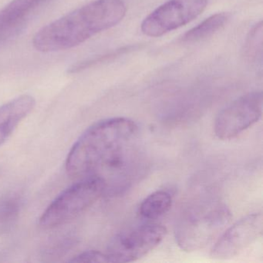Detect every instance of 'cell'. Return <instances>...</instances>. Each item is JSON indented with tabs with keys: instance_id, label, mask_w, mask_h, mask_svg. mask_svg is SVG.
<instances>
[{
	"instance_id": "2e32d148",
	"label": "cell",
	"mask_w": 263,
	"mask_h": 263,
	"mask_svg": "<svg viewBox=\"0 0 263 263\" xmlns=\"http://www.w3.org/2000/svg\"><path fill=\"white\" fill-rule=\"evenodd\" d=\"M14 197L7 198L4 201L2 205L0 207V218L7 220L8 218H13L16 215L19 209V202Z\"/></svg>"
},
{
	"instance_id": "4fadbf2b",
	"label": "cell",
	"mask_w": 263,
	"mask_h": 263,
	"mask_svg": "<svg viewBox=\"0 0 263 263\" xmlns=\"http://www.w3.org/2000/svg\"><path fill=\"white\" fill-rule=\"evenodd\" d=\"M262 47V22L260 21L248 35L244 46V56L249 61L256 60L261 54Z\"/></svg>"
},
{
	"instance_id": "ba28073f",
	"label": "cell",
	"mask_w": 263,
	"mask_h": 263,
	"mask_svg": "<svg viewBox=\"0 0 263 263\" xmlns=\"http://www.w3.org/2000/svg\"><path fill=\"white\" fill-rule=\"evenodd\" d=\"M262 231V214L247 215L221 234L211 250V256L216 259L233 258L258 240Z\"/></svg>"
},
{
	"instance_id": "9c48e42d",
	"label": "cell",
	"mask_w": 263,
	"mask_h": 263,
	"mask_svg": "<svg viewBox=\"0 0 263 263\" xmlns=\"http://www.w3.org/2000/svg\"><path fill=\"white\" fill-rule=\"evenodd\" d=\"M50 0H13L0 10V47L23 31L36 12Z\"/></svg>"
},
{
	"instance_id": "30bf717a",
	"label": "cell",
	"mask_w": 263,
	"mask_h": 263,
	"mask_svg": "<svg viewBox=\"0 0 263 263\" xmlns=\"http://www.w3.org/2000/svg\"><path fill=\"white\" fill-rule=\"evenodd\" d=\"M35 105L34 98L24 95L0 106V145L8 139L20 123L31 113Z\"/></svg>"
},
{
	"instance_id": "6da1fadb",
	"label": "cell",
	"mask_w": 263,
	"mask_h": 263,
	"mask_svg": "<svg viewBox=\"0 0 263 263\" xmlns=\"http://www.w3.org/2000/svg\"><path fill=\"white\" fill-rule=\"evenodd\" d=\"M139 129L132 120L114 118L90 126L78 138L66 161L74 178L98 177L106 192L132 184L143 167Z\"/></svg>"
},
{
	"instance_id": "5b68a950",
	"label": "cell",
	"mask_w": 263,
	"mask_h": 263,
	"mask_svg": "<svg viewBox=\"0 0 263 263\" xmlns=\"http://www.w3.org/2000/svg\"><path fill=\"white\" fill-rule=\"evenodd\" d=\"M167 234L165 227L147 224L117 235L110 241L107 254L111 262H132L147 255L159 246Z\"/></svg>"
},
{
	"instance_id": "9a60e30c",
	"label": "cell",
	"mask_w": 263,
	"mask_h": 263,
	"mask_svg": "<svg viewBox=\"0 0 263 263\" xmlns=\"http://www.w3.org/2000/svg\"><path fill=\"white\" fill-rule=\"evenodd\" d=\"M71 262H111L110 257L107 253L99 251H86L73 257L70 260Z\"/></svg>"
},
{
	"instance_id": "277c9868",
	"label": "cell",
	"mask_w": 263,
	"mask_h": 263,
	"mask_svg": "<svg viewBox=\"0 0 263 263\" xmlns=\"http://www.w3.org/2000/svg\"><path fill=\"white\" fill-rule=\"evenodd\" d=\"M105 192V184L101 178H82L53 200L43 213L40 224L46 229L66 224L91 207Z\"/></svg>"
},
{
	"instance_id": "3957f363",
	"label": "cell",
	"mask_w": 263,
	"mask_h": 263,
	"mask_svg": "<svg viewBox=\"0 0 263 263\" xmlns=\"http://www.w3.org/2000/svg\"><path fill=\"white\" fill-rule=\"evenodd\" d=\"M232 215L218 201L199 203L186 209L175 226V239L180 249L195 252L204 249L221 235Z\"/></svg>"
},
{
	"instance_id": "52a82bcc",
	"label": "cell",
	"mask_w": 263,
	"mask_h": 263,
	"mask_svg": "<svg viewBox=\"0 0 263 263\" xmlns=\"http://www.w3.org/2000/svg\"><path fill=\"white\" fill-rule=\"evenodd\" d=\"M261 91L243 95L223 109L215 121L214 130L219 139L236 138L258 122L262 114Z\"/></svg>"
},
{
	"instance_id": "8992f818",
	"label": "cell",
	"mask_w": 263,
	"mask_h": 263,
	"mask_svg": "<svg viewBox=\"0 0 263 263\" xmlns=\"http://www.w3.org/2000/svg\"><path fill=\"white\" fill-rule=\"evenodd\" d=\"M209 0H168L151 13L141 24V31L151 37H159L186 25L198 17Z\"/></svg>"
},
{
	"instance_id": "7c38bea8",
	"label": "cell",
	"mask_w": 263,
	"mask_h": 263,
	"mask_svg": "<svg viewBox=\"0 0 263 263\" xmlns=\"http://www.w3.org/2000/svg\"><path fill=\"white\" fill-rule=\"evenodd\" d=\"M228 20L229 15L226 13H216L212 15L184 33L181 38V41L184 43H194L205 39L222 28L227 23Z\"/></svg>"
},
{
	"instance_id": "7a4b0ae2",
	"label": "cell",
	"mask_w": 263,
	"mask_h": 263,
	"mask_svg": "<svg viewBox=\"0 0 263 263\" xmlns=\"http://www.w3.org/2000/svg\"><path fill=\"white\" fill-rule=\"evenodd\" d=\"M127 11L122 0H95L45 26L33 47L44 53L68 50L119 24Z\"/></svg>"
},
{
	"instance_id": "5bb4252c",
	"label": "cell",
	"mask_w": 263,
	"mask_h": 263,
	"mask_svg": "<svg viewBox=\"0 0 263 263\" xmlns=\"http://www.w3.org/2000/svg\"><path fill=\"white\" fill-rule=\"evenodd\" d=\"M135 48V46H128V47H122V48L118 49V50H114L110 53H105V54L101 55V56L95 57L91 59L87 60V61H82V62L77 63L73 64L69 68L68 72L70 73H78V72L82 71L86 69L90 68L96 64H101V63L106 62V61H110L114 58H118L127 52L133 50Z\"/></svg>"
},
{
	"instance_id": "8fae6325",
	"label": "cell",
	"mask_w": 263,
	"mask_h": 263,
	"mask_svg": "<svg viewBox=\"0 0 263 263\" xmlns=\"http://www.w3.org/2000/svg\"><path fill=\"white\" fill-rule=\"evenodd\" d=\"M172 205L170 193L165 191H157L144 198L140 205L139 212L146 219L155 220L167 213Z\"/></svg>"
}]
</instances>
